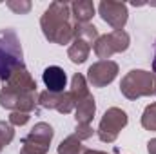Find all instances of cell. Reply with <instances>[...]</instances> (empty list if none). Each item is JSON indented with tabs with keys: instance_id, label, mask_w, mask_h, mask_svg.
<instances>
[{
	"instance_id": "cell-1",
	"label": "cell",
	"mask_w": 156,
	"mask_h": 154,
	"mask_svg": "<svg viewBox=\"0 0 156 154\" xmlns=\"http://www.w3.org/2000/svg\"><path fill=\"white\" fill-rule=\"evenodd\" d=\"M38 103L37 82L26 67L16 69L0 89V107L20 113L35 111Z\"/></svg>"
},
{
	"instance_id": "cell-2",
	"label": "cell",
	"mask_w": 156,
	"mask_h": 154,
	"mask_svg": "<svg viewBox=\"0 0 156 154\" xmlns=\"http://www.w3.org/2000/svg\"><path fill=\"white\" fill-rule=\"evenodd\" d=\"M40 27L44 37L58 45H66L75 40L76 24L71 16V4L51 2L49 7L40 16Z\"/></svg>"
},
{
	"instance_id": "cell-3",
	"label": "cell",
	"mask_w": 156,
	"mask_h": 154,
	"mask_svg": "<svg viewBox=\"0 0 156 154\" xmlns=\"http://www.w3.org/2000/svg\"><path fill=\"white\" fill-rule=\"evenodd\" d=\"M20 67L26 65H24L22 42L16 31L11 27L0 29V80L7 82V78Z\"/></svg>"
},
{
	"instance_id": "cell-4",
	"label": "cell",
	"mask_w": 156,
	"mask_h": 154,
	"mask_svg": "<svg viewBox=\"0 0 156 154\" xmlns=\"http://www.w3.org/2000/svg\"><path fill=\"white\" fill-rule=\"evenodd\" d=\"M120 93L127 100H136L142 96H156V76L144 69H133L122 78Z\"/></svg>"
},
{
	"instance_id": "cell-5",
	"label": "cell",
	"mask_w": 156,
	"mask_h": 154,
	"mask_svg": "<svg viewBox=\"0 0 156 154\" xmlns=\"http://www.w3.org/2000/svg\"><path fill=\"white\" fill-rule=\"evenodd\" d=\"M55 136V131L49 123L40 121L37 123L26 138H22V149L20 154H47L51 140Z\"/></svg>"
},
{
	"instance_id": "cell-6",
	"label": "cell",
	"mask_w": 156,
	"mask_h": 154,
	"mask_svg": "<svg viewBox=\"0 0 156 154\" xmlns=\"http://www.w3.org/2000/svg\"><path fill=\"white\" fill-rule=\"evenodd\" d=\"M129 118H127V113L120 107H109L102 120H100V125L96 129V134L100 138V142L104 143H113L115 140L118 138L120 131L127 125Z\"/></svg>"
},
{
	"instance_id": "cell-7",
	"label": "cell",
	"mask_w": 156,
	"mask_h": 154,
	"mask_svg": "<svg viewBox=\"0 0 156 154\" xmlns=\"http://www.w3.org/2000/svg\"><path fill=\"white\" fill-rule=\"evenodd\" d=\"M129 44H131V37L127 31H123V29L111 31L107 35L98 37V40L94 42V54L102 60H109L113 54L127 51Z\"/></svg>"
},
{
	"instance_id": "cell-8",
	"label": "cell",
	"mask_w": 156,
	"mask_h": 154,
	"mask_svg": "<svg viewBox=\"0 0 156 154\" xmlns=\"http://www.w3.org/2000/svg\"><path fill=\"white\" fill-rule=\"evenodd\" d=\"M98 13L102 16V20L111 26L115 31L123 29V26L127 24L129 18V11L127 5L123 2H113V0H104L98 4Z\"/></svg>"
},
{
	"instance_id": "cell-9",
	"label": "cell",
	"mask_w": 156,
	"mask_h": 154,
	"mask_svg": "<svg viewBox=\"0 0 156 154\" xmlns=\"http://www.w3.org/2000/svg\"><path fill=\"white\" fill-rule=\"evenodd\" d=\"M118 76V64L113 60L94 62L87 69V82L93 87H105Z\"/></svg>"
},
{
	"instance_id": "cell-10",
	"label": "cell",
	"mask_w": 156,
	"mask_h": 154,
	"mask_svg": "<svg viewBox=\"0 0 156 154\" xmlns=\"http://www.w3.org/2000/svg\"><path fill=\"white\" fill-rule=\"evenodd\" d=\"M38 105L44 107V109H55L62 114H69L76 109V103H75L69 91H64V93L44 91V93L38 94Z\"/></svg>"
},
{
	"instance_id": "cell-11",
	"label": "cell",
	"mask_w": 156,
	"mask_h": 154,
	"mask_svg": "<svg viewBox=\"0 0 156 154\" xmlns=\"http://www.w3.org/2000/svg\"><path fill=\"white\" fill-rule=\"evenodd\" d=\"M42 80L47 87L49 93H64L66 85H67V76L66 71L58 65H49L44 69L42 73Z\"/></svg>"
},
{
	"instance_id": "cell-12",
	"label": "cell",
	"mask_w": 156,
	"mask_h": 154,
	"mask_svg": "<svg viewBox=\"0 0 156 154\" xmlns=\"http://www.w3.org/2000/svg\"><path fill=\"white\" fill-rule=\"evenodd\" d=\"M96 5L91 0H76L71 4V16L75 24H89V20L94 16Z\"/></svg>"
},
{
	"instance_id": "cell-13",
	"label": "cell",
	"mask_w": 156,
	"mask_h": 154,
	"mask_svg": "<svg viewBox=\"0 0 156 154\" xmlns=\"http://www.w3.org/2000/svg\"><path fill=\"white\" fill-rule=\"evenodd\" d=\"M94 113H96V100L93 94H89L85 100H82L75 109V120L76 123H82V125H89L94 118Z\"/></svg>"
},
{
	"instance_id": "cell-14",
	"label": "cell",
	"mask_w": 156,
	"mask_h": 154,
	"mask_svg": "<svg viewBox=\"0 0 156 154\" xmlns=\"http://www.w3.org/2000/svg\"><path fill=\"white\" fill-rule=\"evenodd\" d=\"M89 53H91V44L85 42V40H82V38H75L73 44L69 45V49H67L69 60H71L73 64H78V65L83 64V62L89 58Z\"/></svg>"
},
{
	"instance_id": "cell-15",
	"label": "cell",
	"mask_w": 156,
	"mask_h": 154,
	"mask_svg": "<svg viewBox=\"0 0 156 154\" xmlns=\"http://www.w3.org/2000/svg\"><path fill=\"white\" fill-rule=\"evenodd\" d=\"M69 93H71V96H73V100H75V103H80L82 100H85L91 93H89V87H87V78L83 76V75H73L71 78V89H69Z\"/></svg>"
},
{
	"instance_id": "cell-16",
	"label": "cell",
	"mask_w": 156,
	"mask_h": 154,
	"mask_svg": "<svg viewBox=\"0 0 156 154\" xmlns=\"http://www.w3.org/2000/svg\"><path fill=\"white\" fill-rule=\"evenodd\" d=\"M85 151V147L82 145V142L78 140L75 134L67 136L66 140H62V143L58 145V154H82Z\"/></svg>"
},
{
	"instance_id": "cell-17",
	"label": "cell",
	"mask_w": 156,
	"mask_h": 154,
	"mask_svg": "<svg viewBox=\"0 0 156 154\" xmlns=\"http://www.w3.org/2000/svg\"><path fill=\"white\" fill-rule=\"evenodd\" d=\"M98 29L96 26H93L91 22L89 24H76V31H75V38H82L89 44H94L98 40Z\"/></svg>"
},
{
	"instance_id": "cell-18",
	"label": "cell",
	"mask_w": 156,
	"mask_h": 154,
	"mask_svg": "<svg viewBox=\"0 0 156 154\" xmlns=\"http://www.w3.org/2000/svg\"><path fill=\"white\" fill-rule=\"evenodd\" d=\"M142 127L147 131H156V102L145 107L142 114Z\"/></svg>"
},
{
	"instance_id": "cell-19",
	"label": "cell",
	"mask_w": 156,
	"mask_h": 154,
	"mask_svg": "<svg viewBox=\"0 0 156 154\" xmlns=\"http://www.w3.org/2000/svg\"><path fill=\"white\" fill-rule=\"evenodd\" d=\"M13 138H15V129H13V125L9 123V121H0V145L2 147H5V145H9L11 142H13Z\"/></svg>"
},
{
	"instance_id": "cell-20",
	"label": "cell",
	"mask_w": 156,
	"mask_h": 154,
	"mask_svg": "<svg viewBox=\"0 0 156 154\" xmlns=\"http://www.w3.org/2000/svg\"><path fill=\"white\" fill-rule=\"evenodd\" d=\"M15 15H27L31 11V2L29 0H9L5 4Z\"/></svg>"
},
{
	"instance_id": "cell-21",
	"label": "cell",
	"mask_w": 156,
	"mask_h": 154,
	"mask_svg": "<svg viewBox=\"0 0 156 154\" xmlns=\"http://www.w3.org/2000/svg\"><path fill=\"white\" fill-rule=\"evenodd\" d=\"M93 134H94V129L91 127V123H89V125H82V123H76V129H75V136H76L80 142H83V140H89Z\"/></svg>"
},
{
	"instance_id": "cell-22",
	"label": "cell",
	"mask_w": 156,
	"mask_h": 154,
	"mask_svg": "<svg viewBox=\"0 0 156 154\" xmlns=\"http://www.w3.org/2000/svg\"><path fill=\"white\" fill-rule=\"evenodd\" d=\"M29 118H31V114L29 113H20V111H13L11 113V116H9V123L11 125H26L27 121H29Z\"/></svg>"
},
{
	"instance_id": "cell-23",
	"label": "cell",
	"mask_w": 156,
	"mask_h": 154,
	"mask_svg": "<svg viewBox=\"0 0 156 154\" xmlns=\"http://www.w3.org/2000/svg\"><path fill=\"white\" fill-rule=\"evenodd\" d=\"M82 154H107V152H102V151H93V149H85Z\"/></svg>"
},
{
	"instance_id": "cell-24",
	"label": "cell",
	"mask_w": 156,
	"mask_h": 154,
	"mask_svg": "<svg viewBox=\"0 0 156 154\" xmlns=\"http://www.w3.org/2000/svg\"><path fill=\"white\" fill-rule=\"evenodd\" d=\"M153 75L156 76V42H154V58H153Z\"/></svg>"
},
{
	"instance_id": "cell-25",
	"label": "cell",
	"mask_w": 156,
	"mask_h": 154,
	"mask_svg": "<svg viewBox=\"0 0 156 154\" xmlns=\"http://www.w3.org/2000/svg\"><path fill=\"white\" fill-rule=\"evenodd\" d=\"M2 149H4V147H2V145H0V152H2Z\"/></svg>"
}]
</instances>
